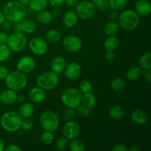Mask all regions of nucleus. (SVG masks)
<instances>
[{"mask_svg": "<svg viewBox=\"0 0 151 151\" xmlns=\"http://www.w3.org/2000/svg\"><path fill=\"white\" fill-rule=\"evenodd\" d=\"M2 12L7 21L17 23L25 18L27 8L26 6L21 4L19 1H10L5 4Z\"/></svg>", "mask_w": 151, "mask_h": 151, "instance_id": "nucleus-1", "label": "nucleus"}, {"mask_svg": "<svg viewBox=\"0 0 151 151\" xmlns=\"http://www.w3.org/2000/svg\"><path fill=\"white\" fill-rule=\"evenodd\" d=\"M22 117L18 112L10 111L3 114L0 119L1 128L7 132L13 133L20 129Z\"/></svg>", "mask_w": 151, "mask_h": 151, "instance_id": "nucleus-2", "label": "nucleus"}, {"mask_svg": "<svg viewBox=\"0 0 151 151\" xmlns=\"http://www.w3.org/2000/svg\"><path fill=\"white\" fill-rule=\"evenodd\" d=\"M118 24L119 27H122L125 30H134L139 25V16L135 10L128 9L122 12L118 16Z\"/></svg>", "mask_w": 151, "mask_h": 151, "instance_id": "nucleus-3", "label": "nucleus"}, {"mask_svg": "<svg viewBox=\"0 0 151 151\" xmlns=\"http://www.w3.org/2000/svg\"><path fill=\"white\" fill-rule=\"evenodd\" d=\"M5 85L7 88L13 91H21L27 85V77L26 74L19 70L9 72L5 79Z\"/></svg>", "mask_w": 151, "mask_h": 151, "instance_id": "nucleus-4", "label": "nucleus"}, {"mask_svg": "<svg viewBox=\"0 0 151 151\" xmlns=\"http://www.w3.org/2000/svg\"><path fill=\"white\" fill-rule=\"evenodd\" d=\"M39 122L44 131L55 132L60 125V119L57 113L52 110H45L39 116Z\"/></svg>", "mask_w": 151, "mask_h": 151, "instance_id": "nucleus-5", "label": "nucleus"}, {"mask_svg": "<svg viewBox=\"0 0 151 151\" xmlns=\"http://www.w3.org/2000/svg\"><path fill=\"white\" fill-rule=\"evenodd\" d=\"M37 86L45 91H50L58 86L59 83V77L58 74L49 71L40 74L36 79Z\"/></svg>", "mask_w": 151, "mask_h": 151, "instance_id": "nucleus-6", "label": "nucleus"}, {"mask_svg": "<svg viewBox=\"0 0 151 151\" xmlns=\"http://www.w3.org/2000/svg\"><path fill=\"white\" fill-rule=\"evenodd\" d=\"M82 94L75 88H69L62 92L60 99L65 106L75 109L81 103Z\"/></svg>", "mask_w": 151, "mask_h": 151, "instance_id": "nucleus-7", "label": "nucleus"}, {"mask_svg": "<svg viewBox=\"0 0 151 151\" xmlns=\"http://www.w3.org/2000/svg\"><path fill=\"white\" fill-rule=\"evenodd\" d=\"M6 44L8 46L11 51L19 52L24 50L27 47V39L22 32H15L14 33L9 35Z\"/></svg>", "mask_w": 151, "mask_h": 151, "instance_id": "nucleus-8", "label": "nucleus"}, {"mask_svg": "<svg viewBox=\"0 0 151 151\" xmlns=\"http://www.w3.org/2000/svg\"><path fill=\"white\" fill-rule=\"evenodd\" d=\"M75 13L78 15V18L82 19H91L95 15L96 7L92 3V1L88 0L78 2L77 4Z\"/></svg>", "mask_w": 151, "mask_h": 151, "instance_id": "nucleus-9", "label": "nucleus"}, {"mask_svg": "<svg viewBox=\"0 0 151 151\" xmlns=\"http://www.w3.org/2000/svg\"><path fill=\"white\" fill-rule=\"evenodd\" d=\"M29 50L36 55H44L48 51V44L44 38L41 37L32 38L28 44Z\"/></svg>", "mask_w": 151, "mask_h": 151, "instance_id": "nucleus-10", "label": "nucleus"}, {"mask_svg": "<svg viewBox=\"0 0 151 151\" xmlns=\"http://www.w3.org/2000/svg\"><path fill=\"white\" fill-rule=\"evenodd\" d=\"M81 128L78 122L73 120L67 121L63 128V135L68 140L78 139L81 135Z\"/></svg>", "mask_w": 151, "mask_h": 151, "instance_id": "nucleus-11", "label": "nucleus"}, {"mask_svg": "<svg viewBox=\"0 0 151 151\" xmlns=\"http://www.w3.org/2000/svg\"><path fill=\"white\" fill-rule=\"evenodd\" d=\"M82 45L81 39L76 35H66L63 39V47L69 52H78L82 48Z\"/></svg>", "mask_w": 151, "mask_h": 151, "instance_id": "nucleus-12", "label": "nucleus"}, {"mask_svg": "<svg viewBox=\"0 0 151 151\" xmlns=\"http://www.w3.org/2000/svg\"><path fill=\"white\" fill-rule=\"evenodd\" d=\"M65 77L69 81H76L79 79L82 74V67L77 62H71L66 64L64 69Z\"/></svg>", "mask_w": 151, "mask_h": 151, "instance_id": "nucleus-13", "label": "nucleus"}, {"mask_svg": "<svg viewBox=\"0 0 151 151\" xmlns=\"http://www.w3.org/2000/svg\"><path fill=\"white\" fill-rule=\"evenodd\" d=\"M35 67V60L31 56L25 55L19 59L16 63L17 70L27 74L34 70Z\"/></svg>", "mask_w": 151, "mask_h": 151, "instance_id": "nucleus-14", "label": "nucleus"}, {"mask_svg": "<svg viewBox=\"0 0 151 151\" xmlns=\"http://www.w3.org/2000/svg\"><path fill=\"white\" fill-rule=\"evenodd\" d=\"M29 98L32 102L35 103H41L46 100L47 94L45 90L40 87H33L29 91Z\"/></svg>", "mask_w": 151, "mask_h": 151, "instance_id": "nucleus-15", "label": "nucleus"}, {"mask_svg": "<svg viewBox=\"0 0 151 151\" xmlns=\"http://www.w3.org/2000/svg\"><path fill=\"white\" fill-rule=\"evenodd\" d=\"M17 96L16 91L10 88L3 90L0 93V102L6 106H10L16 103L17 100Z\"/></svg>", "mask_w": 151, "mask_h": 151, "instance_id": "nucleus-16", "label": "nucleus"}, {"mask_svg": "<svg viewBox=\"0 0 151 151\" xmlns=\"http://www.w3.org/2000/svg\"><path fill=\"white\" fill-rule=\"evenodd\" d=\"M135 12L142 16H147L151 13V4L147 0H138L134 6Z\"/></svg>", "mask_w": 151, "mask_h": 151, "instance_id": "nucleus-17", "label": "nucleus"}, {"mask_svg": "<svg viewBox=\"0 0 151 151\" xmlns=\"http://www.w3.org/2000/svg\"><path fill=\"white\" fill-rule=\"evenodd\" d=\"M66 64L67 63H66L65 58L59 55L52 59L51 63H50V69H51L52 72L58 75L64 71Z\"/></svg>", "mask_w": 151, "mask_h": 151, "instance_id": "nucleus-18", "label": "nucleus"}, {"mask_svg": "<svg viewBox=\"0 0 151 151\" xmlns=\"http://www.w3.org/2000/svg\"><path fill=\"white\" fill-rule=\"evenodd\" d=\"M131 120L138 125H145L148 120V115L147 112L142 109H135L131 114Z\"/></svg>", "mask_w": 151, "mask_h": 151, "instance_id": "nucleus-19", "label": "nucleus"}, {"mask_svg": "<svg viewBox=\"0 0 151 151\" xmlns=\"http://www.w3.org/2000/svg\"><path fill=\"white\" fill-rule=\"evenodd\" d=\"M63 24L68 28H73L78 22V16L73 10H69L63 16Z\"/></svg>", "mask_w": 151, "mask_h": 151, "instance_id": "nucleus-20", "label": "nucleus"}, {"mask_svg": "<svg viewBox=\"0 0 151 151\" xmlns=\"http://www.w3.org/2000/svg\"><path fill=\"white\" fill-rule=\"evenodd\" d=\"M35 111L33 104L29 102L22 103L19 109V114L22 118H30Z\"/></svg>", "mask_w": 151, "mask_h": 151, "instance_id": "nucleus-21", "label": "nucleus"}, {"mask_svg": "<svg viewBox=\"0 0 151 151\" xmlns=\"http://www.w3.org/2000/svg\"><path fill=\"white\" fill-rule=\"evenodd\" d=\"M22 32L27 34H32L36 29V24L35 22L29 19H23L21 22H19Z\"/></svg>", "mask_w": 151, "mask_h": 151, "instance_id": "nucleus-22", "label": "nucleus"}, {"mask_svg": "<svg viewBox=\"0 0 151 151\" xmlns=\"http://www.w3.org/2000/svg\"><path fill=\"white\" fill-rule=\"evenodd\" d=\"M81 104L85 106L86 107L88 108V109H92L97 105V98L94 94L91 93V91L85 93V94H82Z\"/></svg>", "mask_w": 151, "mask_h": 151, "instance_id": "nucleus-23", "label": "nucleus"}, {"mask_svg": "<svg viewBox=\"0 0 151 151\" xmlns=\"http://www.w3.org/2000/svg\"><path fill=\"white\" fill-rule=\"evenodd\" d=\"M119 38L116 36L114 35H109L103 42V47L106 50H110V51H114L118 47H119Z\"/></svg>", "mask_w": 151, "mask_h": 151, "instance_id": "nucleus-24", "label": "nucleus"}, {"mask_svg": "<svg viewBox=\"0 0 151 151\" xmlns=\"http://www.w3.org/2000/svg\"><path fill=\"white\" fill-rule=\"evenodd\" d=\"M109 116L114 119H116V120H119V119H122V118L125 116V109L123 107H122L121 106H113L112 107L110 108L109 111Z\"/></svg>", "mask_w": 151, "mask_h": 151, "instance_id": "nucleus-25", "label": "nucleus"}, {"mask_svg": "<svg viewBox=\"0 0 151 151\" xmlns=\"http://www.w3.org/2000/svg\"><path fill=\"white\" fill-rule=\"evenodd\" d=\"M53 19V16L52 13L49 10H43L38 12L36 15V20L38 23L42 24H47L52 22Z\"/></svg>", "mask_w": 151, "mask_h": 151, "instance_id": "nucleus-26", "label": "nucleus"}, {"mask_svg": "<svg viewBox=\"0 0 151 151\" xmlns=\"http://www.w3.org/2000/svg\"><path fill=\"white\" fill-rule=\"evenodd\" d=\"M142 69L139 66H132L127 69L126 72H125V76H126L127 79L129 81H137L142 75Z\"/></svg>", "mask_w": 151, "mask_h": 151, "instance_id": "nucleus-27", "label": "nucleus"}, {"mask_svg": "<svg viewBox=\"0 0 151 151\" xmlns=\"http://www.w3.org/2000/svg\"><path fill=\"white\" fill-rule=\"evenodd\" d=\"M48 0H30L29 6L30 9L35 12L45 10L48 5Z\"/></svg>", "mask_w": 151, "mask_h": 151, "instance_id": "nucleus-28", "label": "nucleus"}, {"mask_svg": "<svg viewBox=\"0 0 151 151\" xmlns=\"http://www.w3.org/2000/svg\"><path fill=\"white\" fill-rule=\"evenodd\" d=\"M139 67L142 70H147V69H151V53L150 52L144 53L140 57L139 60Z\"/></svg>", "mask_w": 151, "mask_h": 151, "instance_id": "nucleus-29", "label": "nucleus"}, {"mask_svg": "<svg viewBox=\"0 0 151 151\" xmlns=\"http://www.w3.org/2000/svg\"><path fill=\"white\" fill-rule=\"evenodd\" d=\"M119 29V25L118 22L115 21H111V22H107L105 24L103 31L105 33L108 35H114L118 32Z\"/></svg>", "mask_w": 151, "mask_h": 151, "instance_id": "nucleus-30", "label": "nucleus"}, {"mask_svg": "<svg viewBox=\"0 0 151 151\" xmlns=\"http://www.w3.org/2000/svg\"><path fill=\"white\" fill-rule=\"evenodd\" d=\"M111 88L114 91H120L123 90L126 86V82L123 78H116L111 81L110 83Z\"/></svg>", "mask_w": 151, "mask_h": 151, "instance_id": "nucleus-31", "label": "nucleus"}, {"mask_svg": "<svg viewBox=\"0 0 151 151\" xmlns=\"http://www.w3.org/2000/svg\"><path fill=\"white\" fill-rule=\"evenodd\" d=\"M45 38L48 42L55 44V43H57L60 41V38H61V35H60V32L58 31L57 29H49L46 32Z\"/></svg>", "mask_w": 151, "mask_h": 151, "instance_id": "nucleus-32", "label": "nucleus"}, {"mask_svg": "<svg viewBox=\"0 0 151 151\" xmlns=\"http://www.w3.org/2000/svg\"><path fill=\"white\" fill-rule=\"evenodd\" d=\"M128 0H109V6L114 11H119L126 7Z\"/></svg>", "mask_w": 151, "mask_h": 151, "instance_id": "nucleus-33", "label": "nucleus"}, {"mask_svg": "<svg viewBox=\"0 0 151 151\" xmlns=\"http://www.w3.org/2000/svg\"><path fill=\"white\" fill-rule=\"evenodd\" d=\"M11 50L6 44H0V62H5L10 58Z\"/></svg>", "mask_w": 151, "mask_h": 151, "instance_id": "nucleus-34", "label": "nucleus"}, {"mask_svg": "<svg viewBox=\"0 0 151 151\" xmlns=\"http://www.w3.org/2000/svg\"><path fill=\"white\" fill-rule=\"evenodd\" d=\"M70 142L69 143V148L71 151H83L85 150L86 147L84 143L79 139L70 140Z\"/></svg>", "mask_w": 151, "mask_h": 151, "instance_id": "nucleus-35", "label": "nucleus"}, {"mask_svg": "<svg viewBox=\"0 0 151 151\" xmlns=\"http://www.w3.org/2000/svg\"><path fill=\"white\" fill-rule=\"evenodd\" d=\"M54 135H53L52 132H50V131H44V132L41 135V142L47 145H51L54 141Z\"/></svg>", "mask_w": 151, "mask_h": 151, "instance_id": "nucleus-36", "label": "nucleus"}, {"mask_svg": "<svg viewBox=\"0 0 151 151\" xmlns=\"http://www.w3.org/2000/svg\"><path fill=\"white\" fill-rule=\"evenodd\" d=\"M92 3L96 8H98L101 11H107L110 8L109 0H94Z\"/></svg>", "mask_w": 151, "mask_h": 151, "instance_id": "nucleus-37", "label": "nucleus"}, {"mask_svg": "<svg viewBox=\"0 0 151 151\" xmlns=\"http://www.w3.org/2000/svg\"><path fill=\"white\" fill-rule=\"evenodd\" d=\"M78 90L81 91V94H85V93L90 92L92 90V84L89 81L84 80L81 81L79 84Z\"/></svg>", "mask_w": 151, "mask_h": 151, "instance_id": "nucleus-38", "label": "nucleus"}, {"mask_svg": "<svg viewBox=\"0 0 151 151\" xmlns=\"http://www.w3.org/2000/svg\"><path fill=\"white\" fill-rule=\"evenodd\" d=\"M75 109H76L77 114H78L81 117H88L91 114V109L86 107L81 103Z\"/></svg>", "mask_w": 151, "mask_h": 151, "instance_id": "nucleus-39", "label": "nucleus"}, {"mask_svg": "<svg viewBox=\"0 0 151 151\" xmlns=\"http://www.w3.org/2000/svg\"><path fill=\"white\" fill-rule=\"evenodd\" d=\"M68 146H69V140L66 137H59L56 141V147L59 150H66Z\"/></svg>", "mask_w": 151, "mask_h": 151, "instance_id": "nucleus-40", "label": "nucleus"}, {"mask_svg": "<svg viewBox=\"0 0 151 151\" xmlns=\"http://www.w3.org/2000/svg\"><path fill=\"white\" fill-rule=\"evenodd\" d=\"M20 128L25 131H31L33 128V122L29 118H24V119H22Z\"/></svg>", "mask_w": 151, "mask_h": 151, "instance_id": "nucleus-41", "label": "nucleus"}, {"mask_svg": "<svg viewBox=\"0 0 151 151\" xmlns=\"http://www.w3.org/2000/svg\"><path fill=\"white\" fill-rule=\"evenodd\" d=\"M76 114H77L76 111H75V109L68 108V109L65 111L64 113V118L66 121L72 120V119L75 117Z\"/></svg>", "mask_w": 151, "mask_h": 151, "instance_id": "nucleus-42", "label": "nucleus"}, {"mask_svg": "<svg viewBox=\"0 0 151 151\" xmlns=\"http://www.w3.org/2000/svg\"><path fill=\"white\" fill-rule=\"evenodd\" d=\"M9 72H9V69L7 66H3V65H0V79H5Z\"/></svg>", "mask_w": 151, "mask_h": 151, "instance_id": "nucleus-43", "label": "nucleus"}, {"mask_svg": "<svg viewBox=\"0 0 151 151\" xmlns=\"http://www.w3.org/2000/svg\"><path fill=\"white\" fill-rule=\"evenodd\" d=\"M112 151H128V147H127L125 145L122 144V143H119L113 146L111 148Z\"/></svg>", "mask_w": 151, "mask_h": 151, "instance_id": "nucleus-44", "label": "nucleus"}, {"mask_svg": "<svg viewBox=\"0 0 151 151\" xmlns=\"http://www.w3.org/2000/svg\"><path fill=\"white\" fill-rule=\"evenodd\" d=\"M65 0H48V3L54 7H60L64 4Z\"/></svg>", "mask_w": 151, "mask_h": 151, "instance_id": "nucleus-45", "label": "nucleus"}, {"mask_svg": "<svg viewBox=\"0 0 151 151\" xmlns=\"http://www.w3.org/2000/svg\"><path fill=\"white\" fill-rule=\"evenodd\" d=\"M142 75L144 76L145 80L147 83H150L151 82V70L147 69V70H142Z\"/></svg>", "mask_w": 151, "mask_h": 151, "instance_id": "nucleus-46", "label": "nucleus"}, {"mask_svg": "<svg viewBox=\"0 0 151 151\" xmlns=\"http://www.w3.org/2000/svg\"><path fill=\"white\" fill-rule=\"evenodd\" d=\"M5 151H22V148L19 145L15 144H10L7 145V147H4Z\"/></svg>", "mask_w": 151, "mask_h": 151, "instance_id": "nucleus-47", "label": "nucleus"}, {"mask_svg": "<svg viewBox=\"0 0 151 151\" xmlns=\"http://www.w3.org/2000/svg\"><path fill=\"white\" fill-rule=\"evenodd\" d=\"M8 35L4 31H0V44H6Z\"/></svg>", "mask_w": 151, "mask_h": 151, "instance_id": "nucleus-48", "label": "nucleus"}, {"mask_svg": "<svg viewBox=\"0 0 151 151\" xmlns=\"http://www.w3.org/2000/svg\"><path fill=\"white\" fill-rule=\"evenodd\" d=\"M105 58L107 60L111 61L114 58V51H110V50H106V54H105Z\"/></svg>", "mask_w": 151, "mask_h": 151, "instance_id": "nucleus-49", "label": "nucleus"}, {"mask_svg": "<svg viewBox=\"0 0 151 151\" xmlns=\"http://www.w3.org/2000/svg\"><path fill=\"white\" fill-rule=\"evenodd\" d=\"M79 2L78 0H65L64 3L69 7H75Z\"/></svg>", "mask_w": 151, "mask_h": 151, "instance_id": "nucleus-50", "label": "nucleus"}, {"mask_svg": "<svg viewBox=\"0 0 151 151\" xmlns=\"http://www.w3.org/2000/svg\"><path fill=\"white\" fill-rule=\"evenodd\" d=\"M53 17H59L61 15V10L59 7H55L52 12H51Z\"/></svg>", "mask_w": 151, "mask_h": 151, "instance_id": "nucleus-51", "label": "nucleus"}, {"mask_svg": "<svg viewBox=\"0 0 151 151\" xmlns=\"http://www.w3.org/2000/svg\"><path fill=\"white\" fill-rule=\"evenodd\" d=\"M118 16H119V15L116 13V11H114V10L109 13V17L111 19V21H115L116 19H117Z\"/></svg>", "mask_w": 151, "mask_h": 151, "instance_id": "nucleus-52", "label": "nucleus"}, {"mask_svg": "<svg viewBox=\"0 0 151 151\" xmlns=\"http://www.w3.org/2000/svg\"><path fill=\"white\" fill-rule=\"evenodd\" d=\"M142 150L141 147L137 145H131V147L128 148V150L130 151H140Z\"/></svg>", "mask_w": 151, "mask_h": 151, "instance_id": "nucleus-53", "label": "nucleus"}, {"mask_svg": "<svg viewBox=\"0 0 151 151\" xmlns=\"http://www.w3.org/2000/svg\"><path fill=\"white\" fill-rule=\"evenodd\" d=\"M5 20H6L5 16H4L3 12L0 11V25H2L3 23L5 22Z\"/></svg>", "mask_w": 151, "mask_h": 151, "instance_id": "nucleus-54", "label": "nucleus"}, {"mask_svg": "<svg viewBox=\"0 0 151 151\" xmlns=\"http://www.w3.org/2000/svg\"><path fill=\"white\" fill-rule=\"evenodd\" d=\"M4 147H5V144H4V140L2 139V138L0 137V151L4 150Z\"/></svg>", "mask_w": 151, "mask_h": 151, "instance_id": "nucleus-55", "label": "nucleus"}, {"mask_svg": "<svg viewBox=\"0 0 151 151\" xmlns=\"http://www.w3.org/2000/svg\"><path fill=\"white\" fill-rule=\"evenodd\" d=\"M14 29L16 32H22V29H21V27H20V24H19V22L16 23V24H15L14 26Z\"/></svg>", "mask_w": 151, "mask_h": 151, "instance_id": "nucleus-56", "label": "nucleus"}, {"mask_svg": "<svg viewBox=\"0 0 151 151\" xmlns=\"http://www.w3.org/2000/svg\"><path fill=\"white\" fill-rule=\"evenodd\" d=\"M29 1H30V0H19V2H20L21 4H22L23 5H24V6L29 5Z\"/></svg>", "mask_w": 151, "mask_h": 151, "instance_id": "nucleus-57", "label": "nucleus"}, {"mask_svg": "<svg viewBox=\"0 0 151 151\" xmlns=\"http://www.w3.org/2000/svg\"><path fill=\"white\" fill-rule=\"evenodd\" d=\"M16 101L19 102V103H24V97L23 95L17 96V100Z\"/></svg>", "mask_w": 151, "mask_h": 151, "instance_id": "nucleus-58", "label": "nucleus"}, {"mask_svg": "<svg viewBox=\"0 0 151 151\" xmlns=\"http://www.w3.org/2000/svg\"><path fill=\"white\" fill-rule=\"evenodd\" d=\"M2 25H3V26H4V28H9L10 26H11V25H10V22H9V21H7V22H4V23H3Z\"/></svg>", "mask_w": 151, "mask_h": 151, "instance_id": "nucleus-59", "label": "nucleus"}, {"mask_svg": "<svg viewBox=\"0 0 151 151\" xmlns=\"http://www.w3.org/2000/svg\"><path fill=\"white\" fill-rule=\"evenodd\" d=\"M88 1H94V0H88Z\"/></svg>", "mask_w": 151, "mask_h": 151, "instance_id": "nucleus-60", "label": "nucleus"}]
</instances>
